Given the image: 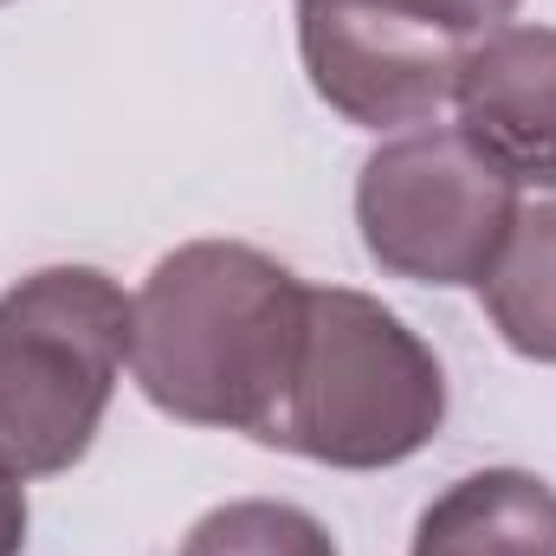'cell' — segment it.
<instances>
[{"instance_id": "1", "label": "cell", "mask_w": 556, "mask_h": 556, "mask_svg": "<svg viewBox=\"0 0 556 556\" xmlns=\"http://www.w3.org/2000/svg\"><path fill=\"white\" fill-rule=\"evenodd\" d=\"M304 291L273 253L240 240L175 247L130 317V376L168 420L266 440L304 330Z\"/></svg>"}, {"instance_id": "2", "label": "cell", "mask_w": 556, "mask_h": 556, "mask_svg": "<svg viewBox=\"0 0 556 556\" xmlns=\"http://www.w3.org/2000/svg\"><path fill=\"white\" fill-rule=\"evenodd\" d=\"M446 420V376L415 330L369 291H304L298 363L266 446L337 472H382L415 459Z\"/></svg>"}, {"instance_id": "3", "label": "cell", "mask_w": 556, "mask_h": 556, "mask_svg": "<svg viewBox=\"0 0 556 556\" xmlns=\"http://www.w3.org/2000/svg\"><path fill=\"white\" fill-rule=\"evenodd\" d=\"M130 317L117 278L98 266H46L0 291V472H72L130 363Z\"/></svg>"}, {"instance_id": "4", "label": "cell", "mask_w": 556, "mask_h": 556, "mask_svg": "<svg viewBox=\"0 0 556 556\" xmlns=\"http://www.w3.org/2000/svg\"><path fill=\"white\" fill-rule=\"evenodd\" d=\"M518 220V181L453 130L382 142L356 181V227L382 273L415 285H479Z\"/></svg>"}, {"instance_id": "5", "label": "cell", "mask_w": 556, "mask_h": 556, "mask_svg": "<svg viewBox=\"0 0 556 556\" xmlns=\"http://www.w3.org/2000/svg\"><path fill=\"white\" fill-rule=\"evenodd\" d=\"M298 52L311 91L350 117L356 130L427 124L453 104L466 39H446L389 0H304L298 7Z\"/></svg>"}, {"instance_id": "6", "label": "cell", "mask_w": 556, "mask_h": 556, "mask_svg": "<svg viewBox=\"0 0 556 556\" xmlns=\"http://www.w3.org/2000/svg\"><path fill=\"white\" fill-rule=\"evenodd\" d=\"M459 130L518 188H556V26H492L459 52Z\"/></svg>"}, {"instance_id": "7", "label": "cell", "mask_w": 556, "mask_h": 556, "mask_svg": "<svg viewBox=\"0 0 556 556\" xmlns=\"http://www.w3.org/2000/svg\"><path fill=\"white\" fill-rule=\"evenodd\" d=\"M420 556H556V492L538 472H472L415 525Z\"/></svg>"}, {"instance_id": "8", "label": "cell", "mask_w": 556, "mask_h": 556, "mask_svg": "<svg viewBox=\"0 0 556 556\" xmlns=\"http://www.w3.org/2000/svg\"><path fill=\"white\" fill-rule=\"evenodd\" d=\"M479 298L518 356L556 363V201L518 207L492 273L479 278Z\"/></svg>"}, {"instance_id": "9", "label": "cell", "mask_w": 556, "mask_h": 556, "mask_svg": "<svg viewBox=\"0 0 556 556\" xmlns=\"http://www.w3.org/2000/svg\"><path fill=\"white\" fill-rule=\"evenodd\" d=\"M181 556H337L330 531L298 511V505H278V498H233L220 511H207Z\"/></svg>"}, {"instance_id": "10", "label": "cell", "mask_w": 556, "mask_h": 556, "mask_svg": "<svg viewBox=\"0 0 556 556\" xmlns=\"http://www.w3.org/2000/svg\"><path fill=\"white\" fill-rule=\"evenodd\" d=\"M389 7L440 26L446 39H479V33H492V26H505L518 13V0H389Z\"/></svg>"}, {"instance_id": "11", "label": "cell", "mask_w": 556, "mask_h": 556, "mask_svg": "<svg viewBox=\"0 0 556 556\" xmlns=\"http://www.w3.org/2000/svg\"><path fill=\"white\" fill-rule=\"evenodd\" d=\"M26 525H33V511H26V485L0 472V556L26 551Z\"/></svg>"}, {"instance_id": "12", "label": "cell", "mask_w": 556, "mask_h": 556, "mask_svg": "<svg viewBox=\"0 0 556 556\" xmlns=\"http://www.w3.org/2000/svg\"><path fill=\"white\" fill-rule=\"evenodd\" d=\"M415 556H420V551H415Z\"/></svg>"}]
</instances>
